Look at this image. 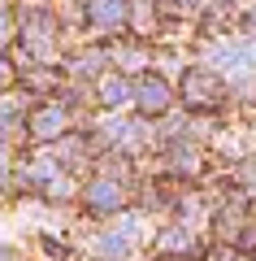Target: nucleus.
<instances>
[{"mask_svg":"<svg viewBox=\"0 0 256 261\" xmlns=\"http://www.w3.org/2000/svg\"><path fill=\"white\" fill-rule=\"evenodd\" d=\"M213 65L226 70V74L256 70V39H230V44H217V48H213Z\"/></svg>","mask_w":256,"mask_h":261,"instance_id":"f257e3e1","label":"nucleus"},{"mask_svg":"<svg viewBox=\"0 0 256 261\" xmlns=\"http://www.w3.org/2000/svg\"><path fill=\"white\" fill-rule=\"evenodd\" d=\"M87 9H92V18H96L100 31H109V27L122 22V0H87Z\"/></svg>","mask_w":256,"mask_h":261,"instance_id":"f03ea898","label":"nucleus"},{"mask_svg":"<svg viewBox=\"0 0 256 261\" xmlns=\"http://www.w3.org/2000/svg\"><path fill=\"white\" fill-rule=\"evenodd\" d=\"M139 100H144V109H161L165 105V83H144L139 87Z\"/></svg>","mask_w":256,"mask_h":261,"instance_id":"7ed1b4c3","label":"nucleus"},{"mask_svg":"<svg viewBox=\"0 0 256 261\" xmlns=\"http://www.w3.org/2000/svg\"><path fill=\"white\" fill-rule=\"evenodd\" d=\"M113 200H118V187H113V183H96V187H92V205L109 209Z\"/></svg>","mask_w":256,"mask_h":261,"instance_id":"20e7f679","label":"nucleus"},{"mask_svg":"<svg viewBox=\"0 0 256 261\" xmlns=\"http://www.w3.org/2000/svg\"><path fill=\"white\" fill-rule=\"evenodd\" d=\"M126 248H130V244L122 240L118 231H113V235H104V240H100V252H104V257H126Z\"/></svg>","mask_w":256,"mask_h":261,"instance_id":"39448f33","label":"nucleus"},{"mask_svg":"<svg viewBox=\"0 0 256 261\" xmlns=\"http://www.w3.org/2000/svg\"><path fill=\"white\" fill-rule=\"evenodd\" d=\"M104 100H109V105L130 100V87H126V83H118V79H109V83H104Z\"/></svg>","mask_w":256,"mask_h":261,"instance_id":"423d86ee","label":"nucleus"},{"mask_svg":"<svg viewBox=\"0 0 256 261\" xmlns=\"http://www.w3.org/2000/svg\"><path fill=\"white\" fill-rule=\"evenodd\" d=\"M56 126H61V113H44L39 118V135H56Z\"/></svg>","mask_w":256,"mask_h":261,"instance_id":"0eeeda50","label":"nucleus"}]
</instances>
